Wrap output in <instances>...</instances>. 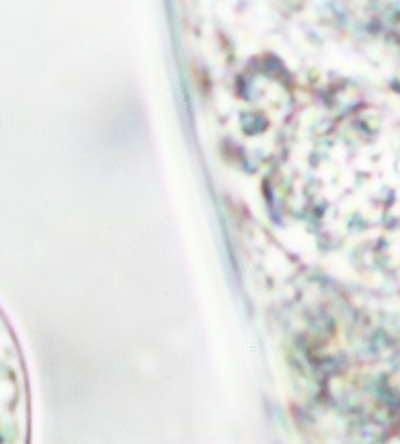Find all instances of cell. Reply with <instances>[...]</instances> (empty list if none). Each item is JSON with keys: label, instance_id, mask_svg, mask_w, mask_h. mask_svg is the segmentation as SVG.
Wrapping results in <instances>:
<instances>
[{"label": "cell", "instance_id": "6da1fadb", "mask_svg": "<svg viewBox=\"0 0 400 444\" xmlns=\"http://www.w3.org/2000/svg\"><path fill=\"white\" fill-rule=\"evenodd\" d=\"M0 444H30V400L18 340L0 310Z\"/></svg>", "mask_w": 400, "mask_h": 444}]
</instances>
